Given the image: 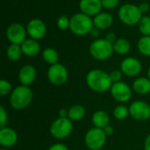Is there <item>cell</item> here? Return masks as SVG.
<instances>
[{
    "label": "cell",
    "mask_w": 150,
    "mask_h": 150,
    "mask_svg": "<svg viewBox=\"0 0 150 150\" xmlns=\"http://www.w3.org/2000/svg\"><path fill=\"white\" fill-rule=\"evenodd\" d=\"M93 19L83 12L76 13L70 18V31L78 35L83 36L90 33L91 30L93 28Z\"/></svg>",
    "instance_id": "obj_3"
},
{
    "label": "cell",
    "mask_w": 150,
    "mask_h": 150,
    "mask_svg": "<svg viewBox=\"0 0 150 150\" xmlns=\"http://www.w3.org/2000/svg\"><path fill=\"white\" fill-rule=\"evenodd\" d=\"M120 69L122 73L127 76H135L139 75L142 70L141 62L134 57H127L121 62Z\"/></svg>",
    "instance_id": "obj_13"
},
{
    "label": "cell",
    "mask_w": 150,
    "mask_h": 150,
    "mask_svg": "<svg viewBox=\"0 0 150 150\" xmlns=\"http://www.w3.org/2000/svg\"><path fill=\"white\" fill-rule=\"evenodd\" d=\"M36 77V69L32 65L23 66L18 72V80L22 85L28 86L32 84Z\"/></svg>",
    "instance_id": "obj_15"
},
{
    "label": "cell",
    "mask_w": 150,
    "mask_h": 150,
    "mask_svg": "<svg viewBox=\"0 0 150 150\" xmlns=\"http://www.w3.org/2000/svg\"><path fill=\"white\" fill-rule=\"evenodd\" d=\"M111 94L118 102L126 103L132 97V90L127 83L123 82H118L112 85Z\"/></svg>",
    "instance_id": "obj_10"
},
{
    "label": "cell",
    "mask_w": 150,
    "mask_h": 150,
    "mask_svg": "<svg viewBox=\"0 0 150 150\" xmlns=\"http://www.w3.org/2000/svg\"><path fill=\"white\" fill-rule=\"evenodd\" d=\"M26 32L32 39L38 40L45 37L47 33V27L42 20L39 18H33L30 20L27 24Z\"/></svg>",
    "instance_id": "obj_12"
},
{
    "label": "cell",
    "mask_w": 150,
    "mask_h": 150,
    "mask_svg": "<svg viewBox=\"0 0 150 150\" xmlns=\"http://www.w3.org/2000/svg\"><path fill=\"white\" fill-rule=\"evenodd\" d=\"M133 88L138 94H148L150 92V80L146 77H139L133 83Z\"/></svg>",
    "instance_id": "obj_20"
},
{
    "label": "cell",
    "mask_w": 150,
    "mask_h": 150,
    "mask_svg": "<svg viewBox=\"0 0 150 150\" xmlns=\"http://www.w3.org/2000/svg\"><path fill=\"white\" fill-rule=\"evenodd\" d=\"M7 112L6 111L4 110V108L3 106L0 107V127L1 129L4 128L6 125V122H7Z\"/></svg>",
    "instance_id": "obj_31"
},
{
    "label": "cell",
    "mask_w": 150,
    "mask_h": 150,
    "mask_svg": "<svg viewBox=\"0 0 150 150\" xmlns=\"http://www.w3.org/2000/svg\"><path fill=\"white\" fill-rule=\"evenodd\" d=\"M1 150H7V149H2Z\"/></svg>",
    "instance_id": "obj_41"
},
{
    "label": "cell",
    "mask_w": 150,
    "mask_h": 150,
    "mask_svg": "<svg viewBox=\"0 0 150 150\" xmlns=\"http://www.w3.org/2000/svg\"><path fill=\"white\" fill-rule=\"evenodd\" d=\"M26 29H25L22 25L18 23H13L7 28L6 37L11 44L21 45L26 40Z\"/></svg>",
    "instance_id": "obj_9"
},
{
    "label": "cell",
    "mask_w": 150,
    "mask_h": 150,
    "mask_svg": "<svg viewBox=\"0 0 150 150\" xmlns=\"http://www.w3.org/2000/svg\"><path fill=\"white\" fill-rule=\"evenodd\" d=\"M68 77L69 74L67 69L60 63L51 65L47 70V78L50 83L54 85L60 86L64 84L67 82Z\"/></svg>",
    "instance_id": "obj_8"
},
{
    "label": "cell",
    "mask_w": 150,
    "mask_h": 150,
    "mask_svg": "<svg viewBox=\"0 0 150 150\" xmlns=\"http://www.w3.org/2000/svg\"><path fill=\"white\" fill-rule=\"evenodd\" d=\"M104 132H105V134H106V136H110V135H112V134H113V127H112V126H107V127H105L104 129Z\"/></svg>",
    "instance_id": "obj_36"
},
{
    "label": "cell",
    "mask_w": 150,
    "mask_h": 150,
    "mask_svg": "<svg viewBox=\"0 0 150 150\" xmlns=\"http://www.w3.org/2000/svg\"><path fill=\"white\" fill-rule=\"evenodd\" d=\"M33 100V92L28 86H17L11 94L10 103L13 109L23 110L27 107Z\"/></svg>",
    "instance_id": "obj_2"
},
{
    "label": "cell",
    "mask_w": 150,
    "mask_h": 150,
    "mask_svg": "<svg viewBox=\"0 0 150 150\" xmlns=\"http://www.w3.org/2000/svg\"><path fill=\"white\" fill-rule=\"evenodd\" d=\"M148 76H149V79L150 80V67L149 69V71H148Z\"/></svg>",
    "instance_id": "obj_40"
},
{
    "label": "cell",
    "mask_w": 150,
    "mask_h": 150,
    "mask_svg": "<svg viewBox=\"0 0 150 150\" xmlns=\"http://www.w3.org/2000/svg\"><path fill=\"white\" fill-rule=\"evenodd\" d=\"M18 141V134L17 133L10 128V127H4L0 130V144L5 148L13 147Z\"/></svg>",
    "instance_id": "obj_16"
},
{
    "label": "cell",
    "mask_w": 150,
    "mask_h": 150,
    "mask_svg": "<svg viewBox=\"0 0 150 150\" xmlns=\"http://www.w3.org/2000/svg\"><path fill=\"white\" fill-rule=\"evenodd\" d=\"M85 115V109L81 105H75L69 110V119L70 120H80Z\"/></svg>",
    "instance_id": "obj_22"
},
{
    "label": "cell",
    "mask_w": 150,
    "mask_h": 150,
    "mask_svg": "<svg viewBox=\"0 0 150 150\" xmlns=\"http://www.w3.org/2000/svg\"><path fill=\"white\" fill-rule=\"evenodd\" d=\"M90 34L92 37H98L99 35V29L97 28V27H95V26H93V28L90 32Z\"/></svg>",
    "instance_id": "obj_37"
},
{
    "label": "cell",
    "mask_w": 150,
    "mask_h": 150,
    "mask_svg": "<svg viewBox=\"0 0 150 150\" xmlns=\"http://www.w3.org/2000/svg\"><path fill=\"white\" fill-rule=\"evenodd\" d=\"M48 150H69L68 147L63 145V144H61V143H56V144H54L52 145Z\"/></svg>",
    "instance_id": "obj_33"
},
{
    "label": "cell",
    "mask_w": 150,
    "mask_h": 150,
    "mask_svg": "<svg viewBox=\"0 0 150 150\" xmlns=\"http://www.w3.org/2000/svg\"><path fill=\"white\" fill-rule=\"evenodd\" d=\"M72 129L73 125L69 118H59L52 123L50 133L56 139H64L71 134Z\"/></svg>",
    "instance_id": "obj_7"
},
{
    "label": "cell",
    "mask_w": 150,
    "mask_h": 150,
    "mask_svg": "<svg viewBox=\"0 0 150 150\" xmlns=\"http://www.w3.org/2000/svg\"><path fill=\"white\" fill-rule=\"evenodd\" d=\"M21 49L24 54L33 57V56L37 55L40 53V46L36 40L28 39V40H25L21 44Z\"/></svg>",
    "instance_id": "obj_18"
},
{
    "label": "cell",
    "mask_w": 150,
    "mask_h": 150,
    "mask_svg": "<svg viewBox=\"0 0 150 150\" xmlns=\"http://www.w3.org/2000/svg\"><path fill=\"white\" fill-rule=\"evenodd\" d=\"M128 114H129V109L123 105H120L116 106L113 111L114 117L119 120H125L128 116Z\"/></svg>",
    "instance_id": "obj_27"
},
{
    "label": "cell",
    "mask_w": 150,
    "mask_h": 150,
    "mask_svg": "<svg viewBox=\"0 0 150 150\" xmlns=\"http://www.w3.org/2000/svg\"><path fill=\"white\" fill-rule=\"evenodd\" d=\"M86 83L92 91L100 93L111 90L113 84L110 74L101 69L91 70L86 76Z\"/></svg>",
    "instance_id": "obj_1"
},
{
    "label": "cell",
    "mask_w": 150,
    "mask_h": 150,
    "mask_svg": "<svg viewBox=\"0 0 150 150\" xmlns=\"http://www.w3.org/2000/svg\"><path fill=\"white\" fill-rule=\"evenodd\" d=\"M105 39L107 41H109L110 43H112V44H113V43L118 40L117 37H116V34H115L114 33H107Z\"/></svg>",
    "instance_id": "obj_34"
},
{
    "label": "cell",
    "mask_w": 150,
    "mask_h": 150,
    "mask_svg": "<svg viewBox=\"0 0 150 150\" xmlns=\"http://www.w3.org/2000/svg\"><path fill=\"white\" fill-rule=\"evenodd\" d=\"M59 116H60V118H68L69 111H67L66 109H61L59 112Z\"/></svg>",
    "instance_id": "obj_38"
},
{
    "label": "cell",
    "mask_w": 150,
    "mask_h": 150,
    "mask_svg": "<svg viewBox=\"0 0 150 150\" xmlns=\"http://www.w3.org/2000/svg\"><path fill=\"white\" fill-rule=\"evenodd\" d=\"M119 17L125 25H134L139 24L142 18V12L139 6L132 4H126L120 8Z\"/></svg>",
    "instance_id": "obj_5"
},
{
    "label": "cell",
    "mask_w": 150,
    "mask_h": 150,
    "mask_svg": "<svg viewBox=\"0 0 150 150\" xmlns=\"http://www.w3.org/2000/svg\"><path fill=\"white\" fill-rule=\"evenodd\" d=\"M79 6L81 11L90 17H95L100 13L103 7L101 0H81Z\"/></svg>",
    "instance_id": "obj_14"
},
{
    "label": "cell",
    "mask_w": 150,
    "mask_h": 150,
    "mask_svg": "<svg viewBox=\"0 0 150 150\" xmlns=\"http://www.w3.org/2000/svg\"><path fill=\"white\" fill-rule=\"evenodd\" d=\"M113 23L112 16L108 12H100L93 18V25L99 30H105L109 28Z\"/></svg>",
    "instance_id": "obj_17"
},
{
    "label": "cell",
    "mask_w": 150,
    "mask_h": 150,
    "mask_svg": "<svg viewBox=\"0 0 150 150\" xmlns=\"http://www.w3.org/2000/svg\"><path fill=\"white\" fill-rule=\"evenodd\" d=\"M139 51L144 54L150 56V36H143L138 40L137 44Z\"/></svg>",
    "instance_id": "obj_25"
},
{
    "label": "cell",
    "mask_w": 150,
    "mask_h": 150,
    "mask_svg": "<svg viewBox=\"0 0 150 150\" xmlns=\"http://www.w3.org/2000/svg\"><path fill=\"white\" fill-rule=\"evenodd\" d=\"M106 137L103 129L94 127L87 132L85 135V144L91 150H99L105 146Z\"/></svg>",
    "instance_id": "obj_6"
},
{
    "label": "cell",
    "mask_w": 150,
    "mask_h": 150,
    "mask_svg": "<svg viewBox=\"0 0 150 150\" xmlns=\"http://www.w3.org/2000/svg\"><path fill=\"white\" fill-rule=\"evenodd\" d=\"M113 50L119 54H126L130 51L131 46L127 40L126 39H118L113 44Z\"/></svg>",
    "instance_id": "obj_21"
},
{
    "label": "cell",
    "mask_w": 150,
    "mask_h": 150,
    "mask_svg": "<svg viewBox=\"0 0 150 150\" xmlns=\"http://www.w3.org/2000/svg\"><path fill=\"white\" fill-rule=\"evenodd\" d=\"M69 25H70V18H69L67 16L62 15L58 18L57 26L59 27V29L67 30L68 28H69Z\"/></svg>",
    "instance_id": "obj_28"
},
{
    "label": "cell",
    "mask_w": 150,
    "mask_h": 150,
    "mask_svg": "<svg viewBox=\"0 0 150 150\" xmlns=\"http://www.w3.org/2000/svg\"><path fill=\"white\" fill-rule=\"evenodd\" d=\"M113 51V45L105 39L96 40L90 46V53L91 56L99 61L109 59Z\"/></svg>",
    "instance_id": "obj_4"
},
{
    "label": "cell",
    "mask_w": 150,
    "mask_h": 150,
    "mask_svg": "<svg viewBox=\"0 0 150 150\" xmlns=\"http://www.w3.org/2000/svg\"><path fill=\"white\" fill-rule=\"evenodd\" d=\"M139 30L143 36H150V17L144 16L139 22Z\"/></svg>",
    "instance_id": "obj_26"
},
{
    "label": "cell",
    "mask_w": 150,
    "mask_h": 150,
    "mask_svg": "<svg viewBox=\"0 0 150 150\" xmlns=\"http://www.w3.org/2000/svg\"><path fill=\"white\" fill-rule=\"evenodd\" d=\"M119 2H120V0H101L103 7H105V9H108V10L116 8L119 4Z\"/></svg>",
    "instance_id": "obj_30"
},
{
    "label": "cell",
    "mask_w": 150,
    "mask_h": 150,
    "mask_svg": "<svg viewBox=\"0 0 150 150\" xmlns=\"http://www.w3.org/2000/svg\"><path fill=\"white\" fill-rule=\"evenodd\" d=\"M42 57L46 62H47L48 64H51V65L56 64L59 60L58 53L56 52L55 49H54L52 47H47V48L44 49V51L42 53Z\"/></svg>",
    "instance_id": "obj_23"
},
{
    "label": "cell",
    "mask_w": 150,
    "mask_h": 150,
    "mask_svg": "<svg viewBox=\"0 0 150 150\" xmlns=\"http://www.w3.org/2000/svg\"><path fill=\"white\" fill-rule=\"evenodd\" d=\"M139 8H140L141 11H142V13H146V12H148V11H149V3L143 2V3L140 4Z\"/></svg>",
    "instance_id": "obj_35"
},
{
    "label": "cell",
    "mask_w": 150,
    "mask_h": 150,
    "mask_svg": "<svg viewBox=\"0 0 150 150\" xmlns=\"http://www.w3.org/2000/svg\"><path fill=\"white\" fill-rule=\"evenodd\" d=\"M11 91V84L6 81L2 79L0 81V94L2 96H6Z\"/></svg>",
    "instance_id": "obj_29"
},
{
    "label": "cell",
    "mask_w": 150,
    "mask_h": 150,
    "mask_svg": "<svg viewBox=\"0 0 150 150\" xmlns=\"http://www.w3.org/2000/svg\"><path fill=\"white\" fill-rule=\"evenodd\" d=\"M109 74H110L111 79H112V81L113 83H114L120 82V80L122 78V71H120V70H112Z\"/></svg>",
    "instance_id": "obj_32"
},
{
    "label": "cell",
    "mask_w": 150,
    "mask_h": 150,
    "mask_svg": "<svg viewBox=\"0 0 150 150\" xmlns=\"http://www.w3.org/2000/svg\"><path fill=\"white\" fill-rule=\"evenodd\" d=\"M129 114L137 120H147L150 118V105L143 101H134L129 107Z\"/></svg>",
    "instance_id": "obj_11"
},
{
    "label": "cell",
    "mask_w": 150,
    "mask_h": 150,
    "mask_svg": "<svg viewBox=\"0 0 150 150\" xmlns=\"http://www.w3.org/2000/svg\"><path fill=\"white\" fill-rule=\"evenodd\" d=\"M144 149H145V150H150V134L146 138V140H145Z\"/></svg>",
    "instance_id": "obj_39"
},
{
    "label": "cell",
    "mask_w": 150,
    "mask_h": 150,
    "mask_svg": "<svg viewBox=\"0 0 150 150\" xmlns=\"http://www.w3.org/2000/svg\"><path fill=\"white\" fill-rule=\"evenodd\" d=\"M92 122L98 128L104 129L110 123V117L105 111H97L92 116Z\"/></svg>",
    "instance_id": "obj_19"
},
{
    "label": "cell",
    "mask_w": 150,
    "mask_h": 150,
    "mask_svg": "<svg viewBox=\"0 0 150 150\" xmlns=\"http://www.w3.org/2000/svg\"><path fill=\"white\" fill-rule=\"evenodd\" d=\"M22 54H23V52H22L21 47L17 44H11L6 50L7 57L11 61H13V62L19 60Z\"/></svg>",
    "instance_id": "obj_24"
}]
</instances>
